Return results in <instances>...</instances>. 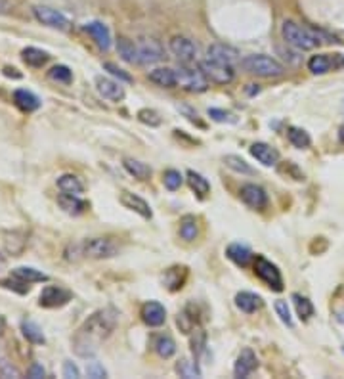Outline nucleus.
Returning <instances> with one entry per match:
<instances>
[{
    "instance_id": "21",
    "label": "nucleus",
    "mask_w": 344,
    "mask_h": 379,
    "mask_svg": "<svg viewBox=\"0 0 344 379\" xmlns=\"http://www.w3.org/2000/svg\"><path fill=\"white\" fill-rule=\"evenodd\" d=\"M14 104H16L23 113H33L37 111L39 107H41V100L37 94H33L31 91H27V89H17L14 92Z\"/></svg>"
},
{
    "instance_id": "35",
    "label": "nucleus",
    "mask_w": 344,
    "mask_h": 379,
    "mask_svg": "<svg viewBox=\"0 0 344 379\" xmlns=\"http://www.w3.org/2000/svg\"><path fill=\"white\" fill-rule=\"evenodd\" d=\"M21 331L27 341H31L33 345H42L46 339H44V333H42L41 326L35 324L33 320H23L21 322Z\"/></svg>"
},
{
    "instance_id": "19",
    "label": "nucleus",
    "mask_w": 344,
    "mask_h": 379,
    "mask_svg": "<svg viewBox=\"0 0 344 379\" xmlns=\"http://www.w3.org/2000/svg\"><path fill=\"white\" fill-rule=\"evenodd\" d=\"M256 368H258V358H256V355H254L251 349H243L239 353L238 360H236L233 373H236V378H249Z\"/></svg>"
},
{
    "instance_id": "41",
    "label": "nucleus",
    "mask_w": 344,
    "mask_h": 379,
    "mask_svg": "<svg viewBox=\"0 0 344 379\" xmlns=\"http://www.w3.org/2000/svg\"><path fill=\"white\" fill-rule=\"evenodd\" d=\"M274 308H276L279 320L283 322V324H287L289 328H293V326H295L293 316H291V308H289V305H287V301H283V299H278V301H276V305H274Z\"/></svg>"
},
{
    "instance_id": "48",
    "label": "nucleus",
    "mask_w": 344,
    "mask_h": 379,
    "mask_svg": "<svg viewBox=\"0 0 344 379\" xmlns=\"http://www.w3.org/2000/svg\"><path fill=\"white\" fill-rule=\"evenodd\" d=\"M0 376H2V378H19L21 373H19L12 364L6 362V360H0Z\"/></svg>"
},
{
    "instance_id": "43",
    "label": "nucleus",
    "mask_w": 344,
    "mask_h": 379,
    "mask_svg": "<svg viewBox=\"0 0 344 379\" xmlns=\"http://www.w3.org/2000/svg\"><path fill=\"white\" fill-rule=\"evenodd\" d=\"M209 117L213 119V121H218V123H236L238 119L233 113H229V111H224V109H209Z\"/></svg>"
},
{
    "instance_id": "3",
    "label": "nucleus",
    "mask_w": 344,
    "mask_h": 379,
    "mask_svg": "<svg viewBox=\"0 0 344 379\" xmlns=\"http://www.w3.org/2000/svg\"><path fill=\"white\" fill-rule=\"evenodd\" d=\"M281 37L283 41L293 46L296 50H314L318 48L320 44H323V35L314 31L310 27H304V25L296 24V21H291V19H285L283 25H281Z\"/></svg>"
},
{
    "instance_id": "24",
    "label": "nucleus",
    "mask_w": 344,
    "mask_h": 379,
    "mask_svg": "<svg viewBox=\"0 0 344 379\" xmlns=\"http://www.w3.org/2000/svg\"><path fill=\"white\" fill-rule=\"evenodd\" d=\"M57 203H59V207H61L67 214H73V216H79V214H82L86 209H88V203H86L84 199H81V196L59 194Z\"/></svg>"
},
{
    "instance_id": "55",
    "label": "nucleus",
    "mask_w": 344,
    "mask_h": 379,
    "mask_svg": "<svg viewBox=\"0 0 344 379\" xmlns=\"http://www.w3.org/2000/svg\"><path fill=\"white\" fill-rule=\"evenodd\" d=\"M0 328H2V322H0Z\"/></svg>"
},
{
    "instance_id": "38",
    "label": "nucleus",
    "mask_w": 344,
    "mask_h": 379,
    "mask_svg": "<svg viewBox=\"0 0 344 379\" xmlns=\"http://www.w3.org/2000/svg\"><path fill=\"white\" fill-rule=\"evenodd\" d=\"M48 79L59 84H71L73 83V71L67 66H54L48 71Z\"/></svg>"
},
{
    "instance_id": "51",
    "label": "nucleus",
    "mask_w": 344,
    "mask_h": 379,
    "mask_svg": "<svg viewBox=\"0 0 344 379\" xmlns=\"http://www.w3.org/2000/svg\"><path fill=\"white\" fill-rule=\"evenodd\" d=\"M17 69H14V67H4V75L6 77H14V79H21V73H16Z\"/></svg>"
},
{
    "instance_id": "31",
    "label": "nucleus",
    "mask_w": 344,
    "mask_h": 379,
    "mask_svg": "<svg viewBox=\"0 0 344 379\" xmlns=\"http://www.w3.org/2000/svg\"><path fill=\"white\" fill-rule=\"evenodd\" d=\"M186 181H188L189 188L193 190L199 198H205L207 194H211V182L207 181L203 174L195 173V171H188L186 173Z\"/></svg>"
},
{
    "instance_id": "14",
    "label": "nucleus",
    "mask_w": 344,
    "mask_h": 379,
    "mask_svg": "<svg viewBox=\"0 0 344 379\" xmlns=\"http://www.w3.org/2000/svg\"><path fill=\"white\" fill-rule=\"evenodd\" d=\"M94 84H96V91L104 100H109V102H121L124 98V89L121 81H113L109 77H96L94 79Z\"/></svg>"
},
{
    "instance_id": "39",
    "label": "nucleus",
    "mask_w": 344,
    "mask_h": 379,
    "mask_svg": "<svg viewBox=\"0 0 344 379\" xmlns=\"http://www.w3.org/2000/svg\"><path fill=\"white\" fill-rule=\"evenodd\" d=\"M293 303H295L296 314L300 316V320H308L310 316H314V305H312L306 297L295 293V295H293Z\"/></svg>"
},
{
    "instance_id": "50",
    "label": "nucleus",
    "mask_w": 344,
    "mask_h": 379,
    "mask_svg": "<svg viewBox=\"0 0 344 379\" xmlns=\"http://www.w3.org/2000/svg\"><path fill=\"white\" fill-rule=\"evenodd\" d=\"M14 8V0H0V14H8Z\"/></svg>"
},
{
    "instance_id": "33",
    "label": "nucleus",
    "mask_w": 344,
    "mask_h": 379,
    "mask_svg": "<svg viewBox=\"0 0 344 379\" xmlns=\"http://www.w3.org/2000/svg\"><path fill=\"white\" fill-rule=\"evenodd\" d=\"M199 236V224L193 214H186L180 221V238L184 241H195Z\"/></svg>"
},
{
    "instance_id": "4",
    "label": "nucleus",
    "mask_w": 344,
    "mask_h": 379,
    "mask_svg": "<svg viewBox=\"0 0 344 379\" xmlns=\"http://www.w3.org/2000/svg\"><path fill=\"white\" fill-rule=\"evenodd\" d=\"M241 67L247 73L256 75V77H264V79H274V77H281L285 73V67L279 64L278 59L264 56V54H253L241 59Z\"/></svg>"
},
{
    "instance_id": "7",
    "label": "nucleus",
    "mask_w": 344,
    "mask_h": 379,
    "mask_svg": "<svg viewBox=\"0 0 344 379\" xmlns=\"http://www.w3.org/2000/svg\"><path fill=\"white\" fill-rule=\"evenodd\" d=\"M199 69L209 79V83L214 84H229L236 77V71L229 64H222V62H214L209 58L199 64Z\"/></svg>"
},
{
    "instance_id": "10",
    "label": "nucleus",
    "mask_w": 344,
    "mask_h": 379,
    "mask_svg": "<svg viewBox=\"0 0 344 379\" xmlns=\"http://www.w3.org/2000/svg\"><path fill=\"white\" fill-rule=\"evenodd\" d=\"M33 14L42 25H46V27H52V29L67 31V29L71 27V21H69V17L64 16V14H61V12H57V10L50 8V6H35Z\"/></svg>"
},
{
    "instance_id": "46",
    "label": "nucleus",
    "mask_w": 344,
    "mask_h": 379,
    "mask_svg": "<svg viewBox=\"0 0 344 379\" xmlns=\"http://www.w3.org/2000/svg\"><path fill=\"white\" fill-rule=\"evenodd\" d=\"M64 378L67 379L81 378V370L77 368V364H73L71 360H66V362H64Z\"/></svg>"
},
{
    "instance_id": "16",
    "label": "nucleus",
    "mask_w": 344,
    "mask_h": 379,
    "mask_svg": "<svg viewBox=\"0 0 344 379\" xmlns=\"http://www.w3.org/2000/svg\"><path fill=\"white\" fill-rule=\"evenodd\" d=\"M207 58L233 66V64L239 59V52L238 48H233V46H229V44L214 42V44H211V46L207 48Z\"/></svg>"
},
{
    "instance_id": "52",
    "label": "nucleus",
    "mask_w": 344,
    "mask_h": 379,
    "mask_svg": "<svg viewBox=\"0 0 344 379\" xmlns=\"http://www.w3.org/2000/svg\"><path fill=\"white\" fill-rule=\"evenodd\" d=\"M338 142H341V144H344V124L341 127V129H338Z\"/></svg>"
},
{
    "instance_id": "40",
    "label": "nucleus",
    "mask_w": 344,
    "mask_h": 379,
    "mask_svg": "<svg viewBox=\"0 0 344 379\" xmlns=\"http://www.w3.org/2000/svg\"><path fill=\"white\" fill-rule=\"evenodd\" d=\"M163 184H164V188L174 192V190H178L182 184H184V176L180 174V171H176V169H169V171H164L163 174Z\"/></svg>"
},
{
    "instance_id": "2",
    "label": "nucleus",
    "mask_w": 344,
    "mask_h": 379,
    "mask_svg": "<svg viewBox=\"0 0 344 379\" xmlns=\"http://www.w3.org/2000/svg\"><path fill=\"white\" fill-rule=\"evenodd\" d=\"M119 246L117 241L109 238H90L84 239L81 243H69L66 249L67 261H79V259H94V261H102V259H111V257L119 255Z\"/></svg>"
},
{
    "instance_id": "36",
    "label": "nucleus",
    "mask_w": 344,
    "mask_h": 379,
    "mask_svg": "<svg viewBox=\"0 0 344 379\" xmlns=\"http://www.w3.org/2000/svg\"><path fill=\"white\" fill-rule=\"evenodd\" d=\"M176 371H178V376H180V378H186V379H197L203 376L201 370H199V366H197V362L188 360V358H182L180 362L176 364Z\"/></svg>"
},
{
    "instance_id": "47",
    "label": "nucleus",
    "mask_w": 344,
    "mask_h": 379,
    "mask_svg": "<svg viewBox=\"0 0 344 379\" xmlns=\"http://www.w3.org/2000/svg\"><path fill=\"white\" fill-rule=\"evenodd\" d=\"M86 371H88V378H94V379L107 378V371L104 370V366H102V364H98V362L88 364Z\"/></svg>"
},
{
    "instance_id": "28",
    "label": "nucleus",
    "mask_w": 344,
    "mask_h": 379,
    "mask_svg": "<svg viewBox=\"0 0 344 379\" xmlns=\"http://www.w3.org/2000/svg\"><path fill=\"white\" fill-rule=\"evenodd\" d=\"M12 278L25 281V284H37V281H48V276L33 266H17L12 270Z\"/></svg>"
},
{
    "instance_id": "11",
    "label": "nucleus",
    "mask_w": 344,
    "mask_h": 379,
    "mask_svg": "<svg viewBox=\"0 0 344 379\" xmlns=\"http://www.w3.org/2000/svg\"><path fill=\"white\" fill-rule=\"evenodd\" d=\"M71 297H73V293L61 286H46L39 297V305L44 306V308H57V306L67 305L71 301Z\"/></svg>"
},
{
    "instance_id": "53",
    "label": "nucleus",
    "mask_w": 344,
    "mask_h": 379,
    "mask_svg": "<svg viewBox=\"0 0 344 379\" xmlns=\"http://www.w3.org/2000/svg\"><path fill=\"white\" fill-rule=\"evenodd\" d=\"M4 266H6V257L2 255V253H0V270H2V268H4Z\"/></svg>"
},
{
    "instance_id": "17",
    "label": "nucleus",
    "mask_w": 344,
    "mask_h": 379,
    "mask_svg": "<svg viewBox=\"0 0 344 379\" xmlns=\"http://www.w3.org/2000/svg\"><path fill=\"white\" fill-rule=\"evenodd\" d=\"M119 201H121V205L134 211V213L140 214V216L146 219V221H149V219L153 216V211H151V207H149L148 201L142 199L140 196H136V194H132V192H123Z\"/></svg>"
},
{
    "instance_id": "49",
    "label": "nucleus",
    "mask_w": 344,
    "mask_h": 379,
    "mask_svg": "<svg viewBox=\"0 0 344 379\" xmlns=\"http://www.w3.org/2000/svg\"><path fill=\"white\" fill-rule=\"evenodd\" d=\"M27 376L33 379H39V378H44L46 376V371H44V368H42L41 364L35 362L31 368H29V371H27Z\"/></svg>"
},
{
    "instance_id": "54",
    "label": "nucleus",
    "mask_w": 344,
    "mask_h": 379,
    "mask_svg": "<svg viewBox=\"0 0 344 379\" xmlns=\"http://www.w3.org/2000/svg\"><path fill=\"white\" fill-rule=\"evenodd\" d=\"M343 111H344V102H343Z\"/></svg>"
},
{
    "instance_id": "23",
    "label": "nucleus",
    "mask_w": 344,
    "mask_h": 379,
    "mask_svg": "<svg viewBox=\"0 0 344 379\" xmlns=\"http://www.w3.org/2000/svg\"><path fill=\"white\" fill-rule=\"evenodd\" d=\"M226 257L238 266H247L254 259L253 251L245 243H229L226 249Z\"/></svg>"
},
{
    "instance_id": "22",
    "label": "nucleus",
    "mask_w": 344,
    "mask_h": 379,
    "mask_svg": "<svg viewBox=\"0 0 344 379\" xmlns=\"http://www.w3.org/2000/svg\"><path fill=\"white\" fill-rule=\"evenodd\" d=\"M262 297L256 295L253 291H239L236 295V306H238L241 313L253 314L258 308H262Z\"/></svg>"
},
{
    "instance_id": "8",
    "label": "nucleus",
    "mask_w": 344,
    "mask_h": 379,
    "mask_svg": "<svg viewBox=\"0 0 344 379\" xmlns=\"http://www.w3.org/2000/svg\"><path fill=\"white\" fill-rule=\"evenodd\" d=\"M169 50H171L172 56L182 64H191L197 58V44L188 37H182V35L172 37L169 41Z\"/></svg>"
},
{
    "instance_id": "44",
    "label": "nucleus",
    "mask_w": 344,
    "mask_h": 379,
    "mask_svg": "<svg viewBox=\"0 0 344 379\" xmlns=\"http://www.w3.org/2000/svg\"><path fill=\"white\" fill-rule=\"evenodd\" d=\"M207 343V335L203 330H197L193 333V338H191V351H193V355L199 356L203 353V349H205Z\"/></svg>"
},
{
    "instance_id": "32",
    "label": "nucleus",
    "mask_w": 344,
    "mask_h": 379,
    "mask_svg": "<svg viewBox=\"0 0 344 379\" xmlns=\"http://www.w3.org/2000/svg\"><path fill=\"white\" fill-rule=\"evenodd\" d=\"M21 58H23V62L27 64V66L42 67L50 59V54L41 48L29 46V48H23V52H21Z\"/></svg>"
},
{
    "instance_id": "18",
    "label": "nucleus",
    "mask_w": 344,
    "mask_h": 379,
    "mask_svg": "<svg viewBox=\"0 0 344 379\" xmlns=\"http://www.w3.org/2000/svg\"><path fill=\"white\" fill-rule=\"evenodd\" d=\"M249 151L264 167H276L279 163V151L276 148H271L270 144H266V142H256L249 148Z\"/></svg>"
},
{
    "instance_id": "42",
    "label": "nucleus",
    "mask_w": 344,
    "mask_h": 379,
    "mask_svg": "<svg viewBox=\"0 0 344 379\" xmlns=\"http://www.w3.org/2000/svg\"><path fill=\"white\" fill-rule=\"evenodd\" d=\"M138 119L142 121V123L149 124V127H159V124L163 123V119L159 117V113H157L155 109H140L138 111Z\"/></svg>"
},
{
    "instance_id": "9",
    "label": "nucleus",
    "mask_w": 344,
    "mask_h": 379,
    "mask_svg": "<svg viewBox=\"0 0 344 379\" xmlns=\"http://www.w3.org/2000/svg\"><path fill=\"white\" fill-rule=\"evenodd\" d=\"M344 67V54H316L308 59V69L314 75H325Z\"/></svg>"
},
{
    "instance_id": "25",
    "label": "nucleus",
    "mask_w": 344,
    "mask_h": 379,
    "mask_svg": "<svg viewBox=\"0 0 344 379\" xmlns=\"http://www.w3.org/2000/svg\"><path fill=\"white\" fill-rule=\"evenodd\" d=\"M56 184L61 194H69V196H82L84 194V184L77 174H61Z\"/></svg>"
},
{
    "instance_id": "26",
    "label": "nucleus",
    "mask_w": 344,
    "mask_h": 379,
    "mask_svg": "<svg viewBox=\"0 0 344 379\" xmlns=\"http://www.w3.org/2000/svg\"><path fill=\"white\" fill-rule=\"evenodd\" d=\"M148 79L151 83L163 89H174L176 86V71L171 67H157L153 71H149Z\"/></svg>"
},
{
    "instance_id": "20",
    "label": "nucleus",
    "mask_w": 344,
    "mask_h": 379,
    "mask_svg": "<svg viewBox=\"0 0 344 379\" xmlns=\"http://www.w3.org/2000/svg\"><path fill=\"white\" fill-rule=\"evenodd\" d=\"M84 31L90 35L102 50L111 48V33H109L107 25H104L102 21H90V24L84 25Z\"/></svg>"
},
{
    "instance_id": "5",
    "label": "nucleus",
    "mask_w": 344,
    "mask_h": 379,
    "mask_svg": "<svg viewBox=\"0 0 344 379\" xmlns=\"http://www.w3.org/2000/svg\"><path fill=\"white\" fill-rule=\"evenodd\" d=\"M176 71V86H180L188 92H205L209 89V79L201 69H191V67H178Z\"/></svg>"
},
{
    "instance_id": "15",
    "label": "nucleus",
    "mask_w": 344,
    "mask_h": 379,
    "mask_svg": "<svg viewBox=\"0 0 344 379\" xmlns=\"http://www.w3.org/2000/svg\"><path fill=\"white\" fill-rule=\"evenodd\" d=\"M140 314H142V320L146 322L149 328H159L166 320V311H164V306L159 301H148V303H144Z\"/></svg>"
},
{
    "instance_id": "12",
    "label": "nucleus",
    "mask_w": 344,
    "mask_h": 379,
    "mask_svg": "<svg viewBox=\"0 0 344 379\" xmlns=\"http://www.w3.org/2000/svg\"><path fill=\"white\" fill-rule=\"evenodd\" d=\"M164 58V50L161 42L155 39H142L138 42V64L140 66H151Z\"/></svg>"
},
{
    "instance_id": "45",
    "label": "nucleus",
    "mask_w": 344,
    "mask_h": 379,
    "mask_svg": "<svg viewBox=\"0 0 344 379\" xmlns=\"http://www.w3.org/2000/svg\"><path fill=\"white\" fill-rule=\"evenodd\" d=\"M104 69H107L109 73L113 75V77H117L121 83H132V77L128 73H124L123 69L119 66H115V64H111V62H107V64H104Z\"/></svg>"
},
{
    "instance_id": "37",
    "label": "nucleus",
    "mask_w": 344,
    "mask_h": 379,
    "mask_svg": "<svg viewBox=\"0 0 344 379\" xmlns=\"http://www.w3.org/2000/svg\"><path fill=\"white\" fill-rule=\"evenodd\" d=\"M224 165L231 169V171H236L239 174H254V169L249 163H247L243 157L239 156H226L224 157Z\"/></svg>"
},
{
    "instance_id": "56",
    "label": "nucleus",
    "mask_w": 344,
    "mask_h": 379,
    "mask_svg": "<svg viewBox=\"0 0 344 379\" xmlns=\"http://www.w3.org/2000/svg\"><path fill=\"white\" fill-rule=\"evenodd\" d=\"M343 353H344V346H343Z\"/></svg>"
},
{
    "instance_id": "34",
    "label": "nucleus",
    "mask_w": 344,
    "mask_h": 379,
    "mask_svg": "<svg viewBox=\"0 0 344 379\" xmlns=\"http://www.w3.org/2000/svg\"><path fill=\"white\" fill-rule=\"evenodd\" d=\"M287 138H289V142L298 149L310 148V144H312L310 134L304 131V129H298V127H289V131H287Z\"/></svg>"
},
{
    "instance_id": "13",
    "label": "nucleus",
    "mask_w": 344,
    "mask_h": 379,
    "mask_svg": "<svg viewBox=\"0 0 344 379\" xmlns=\"http://www.w3.org/2000/svg\"><path fill=\"white\" fill-rule=\"evenodd\" d=\"M239 196L243 199V203L254 211H262L264 207L268 205V194L258 184H245L239 192Z\"/></svg>"
},
{
    "instance_id": "6",
    "label": "nucleus",
    "mask_w": 344,
    "mask_h": 379,
    "mask_svg": "<svg viewBox=\"0 0 344 379\" xmlns=\"http://www.w3.org/2000/svg\"><path fill=\"white\" fill-rule=\"evenodd\" d=\"M254 274L274 291H283V276L279 272V268L276 264L264 259V257H256L254 259Z\"/></svg>"
},
{
    "instance_id": "27",
    "label": "nucleus",
    "mask_w": 344,
    "mask_h": 379,
    "mask_svg": "<svg viewBox=\"0 0 344 379\" xmlns=\"http://www.w3.org/2000/svg\"><path fill=\"white\" fill-rule=\"evenodd\" d=\"M123 167L126 173L134 176L136 181H149L151 178V167L148 163H144V161H138V159H132V157H126L123 161Z\"/></svg>"
},
{
    "instance_id": "30",
    "label": "nucleus",
    "mask_w": 344,
    "mask_h": 379,
    "mask_svg": "<svg viewBox=\"0 0 344 379\" xmlns=\"http://www.w3.org/2000/svg\"><path fill=\"white\" fill-rule=\"evenodd\" d=\"M153 349H155V353L161 358H172V356L176 355V343H174V339L171 335H166V333H161V335H157L155 341H153Z\"/></svg>"
},
{
    "instance_id": "29",
    "label": "nucleus",
    "mask_w": 344,
    "mask_h": 379,
    "mask_svg": "<svg viewBox=\"0 0 344 379\" xmlns=\"http://www.w3.org/2000/svg\"><path fill=\"white\" fill-rule=\"evenodd\" d=\"M117 52L126 64H138V44L128 41L126 37H119L117 41Z\"/></svg>"
},
{
    "instance_id": "1",
    "label": "nucleus",
    "mask_w": 344,
    "mask_h": 379,
    "mask_svg": "<svg viewBox=\"0 0 344 379\" xmlns=\"http://www.w3.org/2000/svg\"><path fill=\"white\" fill-rule=\"evenodd\" d=\"M119 322V313L113 306H107L102 311L88 316L81 328L77 330L73 338L75 353L82 358H88L98 353V346L102 341H106L117 328Z\"/></svg>"
}]
</instances>
